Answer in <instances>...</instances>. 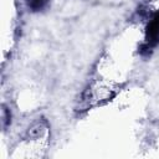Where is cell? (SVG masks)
Listing matches in <instances>:
<instances>
[{
	"instance_id": "6da1fadb",
	"label": "cell",
	"mask_w": 159,
	"mask_h": 159,
	"mask_svg": "<svg viewBox=\"0 0 159 159\" xmlns=\"http://www.w3.org/2000/svg\"><path fill=\"white\" fill-rule=\"evenodd\" d=\"M159 43V12H157L147 26V37L143 46V51L149 52L154 46Z\"/></svg>"
},
{
	"instance_id": "7a4b0ae2",
	"label": "cell",
	"mask_w": 159,
	"mask_h": 159,
	"mask_svg": "<svg viewBox=\"0 0 159 159\" xmlns=\"http://www.w3.org/2000/svg\"><path fill=\"white\" fill-rule=\"evenodd\" d=\"M50 0H26V4L29 6L30 10L32 11H40L42 10L47 4H48Z\"/></svg>"
}]
</instances>
